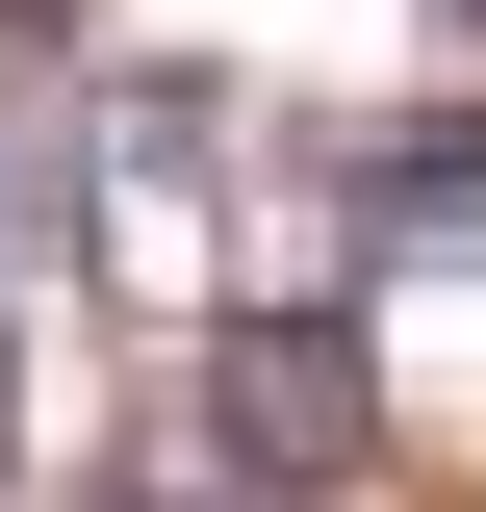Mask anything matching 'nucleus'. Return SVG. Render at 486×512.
Returning <instances> with one entry per match:
<instances>
[{
    "label": "nucleus",
    "mask_w": 486,
    "mask_h": 512,
    "mask_svg": "<svg viewBox=\"0 0 486 512\" xmlns=\"http://www.w3.org/2000/svg\"><path fill=\"white\" fill-rule=\"evenodd\" d=\"M180 410H205V487H231V512H359V461H384L359 308H231L180 359Z\"/></svg>",
    "instance_id": "nucleus-1"
},
{
    "label": "nucleus",
    "mask_w": 486,
    "mask_h": 512,
    "mask_svg": "<svg viewBox=\"0 0 486 512\" xmlns=\"http://www.w3.org/2000/svg\"><path fill=\"white\" fill-rule=\"evenodd\" d=\"M461 205H486V103H435V128H359V154H333V256H359V282H384V256H435Z\"/></svg>",
    "instance_id": "nucleus-2"
}]
</instances>
